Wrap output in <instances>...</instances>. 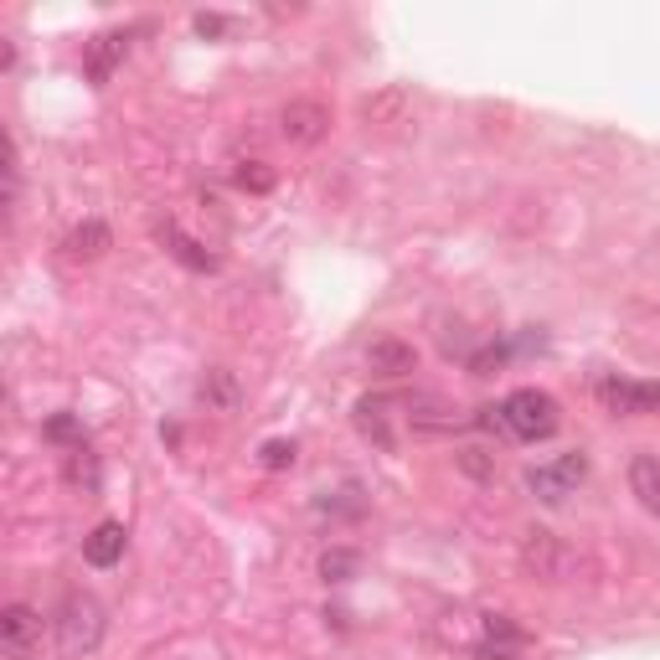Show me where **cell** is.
Segmentation results:
<instances>
[{
    "mask_svg": "<svg viewBox=\"0 0 660 660\" xmlns=\"http://www.w3.org/2000/svg\"><path fill=\"white\" fill-rule=\"evenodd\" d=\"M52 625H58L62 656H89L104 640V604L93 599V594H83V588H73V594H62Z\"/></svg>",
    "mask_w": 660,
    "mask_h": 660,
    "instance_id": "6da1fadb",
    "label": "cell"
},
{
    "mask_svg": "<svg viewBox=\"0 0 660 660\" xmlns=\"http://www.w3.org/2000/svg\"><path fill=\"white\" fill-rule=\"evenodd\" d=\"M501 413H506V434L511 439H553L557 423H563V413H557V398L542 388H516L501 403Z\"/></svg>",
    "mask_w": 660,
    "mask_h": 660,
    "instance_id": "7a4b0ae2",
    "label": "cell"
},
{
    "mask_svg": "<svg viewBox=\"0 0 660 660\" xmlns=\"http://www.w3.org/2000/svg\"><path fill=\"white\" fill-rule=\"evenodd\" d=\"M522 568L532 573V578H542V584H563V578L573 573L568 542L557 537V532H547V526L522 532Z\"/></svg>",
    "mask_w": 660,
    "mask_h": 660,
    "instance_id": "3957f363",
    "label": "cell"
},
{
    "mask_svg": "<svg viewBox=\"0 0 660 660\" xmlns=\"http://www.w3.org/2000/svg\"><path fill=\"white\" fill-rule=\"evenodd\" d=\"M594 398H599L615 419H650L660 413V382H630V377H599L594 382Z\"/></svg>",
    "mask_w": 660,
    "mask_h": 660,
    "instance_id": "277c9868",
    "label": "cell"
},
{
    "mask_svg": "<svg viewBox=\"0 0 660 660\" xmlns=\"http://www.w3.org/2000/svg\"><path fill=\"white\" fill-rule=\"evenodd\" d=\"M584 475H588L584 454H563V460H553V465L526 470V485H532V495H537L542 506H563V501L578 491V481H584Z\"/></svg>",
    "mask_w": 660,
    "mask_h": 660,
    "instance_id": "5b68a950",
    "label": "cell"
},
{
    "mask_svg": "<svg viewBox=\"0 0 660 660\" xmlns=\"http://www.w3.org/2000/svg\"><path fill=\"white\" fill-rule=\"evenodd\" d=\"M330 130V109L320 104V99H289L285 109H279V135L289 140V145H320Z\"/></svg>",
    "mask_w": 660,
    "mask_h": 660,
    "instance_id": "8992f818",
    "label": "cell"
},
{
    "mask_svg": "<svg viewBox=\"0 0 660 660\" xmlns=\"http://www.w3.org/2000/svg\"><path fill=\"white\" fill-rule=\"evenodd\" d=\"M0 646L11 650V656H31V650L42 646V615L31 604H6L0 609Z\"/></svg>",
    "mask_w": 660,
    "mask_h": 660,
    "instance_id": "52a82bcc",
    "label": "cell"
},
{
    "mask_svg": "<svg viewBox=\"0 0 660 660\" xmlns=\"http://www.w3.org/2000/svg\"><path fill=\"white\" fill-rule=\"evenodd\" d=\"M367 367H372L377 377H413L419 372V351L408 341H398V336H377V341L367 346Z\"/></svg>",
    "mask_w": 660,
    "mask_h": 660,
    "instance_id": "ba28073f",
    "label": "cell"
},
{
    "mask_svg": "<svg viewBox=\"0 0 660 660\" xmlns=\"http://www.w3.org/2000/svg\"><path fill=\"white\" fill-rule=\"evenodd\" d=\"M408 109H413V99H408V89H398V83H392V89H377V93H367V99H361V124H367V130H388V124H408Z\"/></svg>",
    "mask_w": 660,
    "mask_h": 660,
    "instance_id": "9c48e42d",
    "label": "cell"
},
{
    "mask_svg": "<svg viewBox=\"0 0 660 660\" xmlns=\"http://www.w3.org/2000/svg\"><path fill=\"white\" fill-rule=\"evenodd\" d=\"M196 398H202L212 413H238L243 388H238V377L227 372V367H207V372H202V382H196Z\"/></svg>",
    "mask_w": 660,
    "mask_h": 660,
    "instance_id": "30bf717a",
    "label": "cell"
},
{
    "mask_svg": "<svg viewBox=\"0 0 660 660\" xmlns=\"http://www.w3.org/2000/svg\"><path fill=\"white\" fill-rule=\"evenodd\" d=\"M161 243H165V254L176 258V264H186V269H196V274H212L217 269V254H207L196 238H186L176 223H161Z\"/></svg>",
    "mask_w": 660,
    "mask_h": 660,
    "instance_id": "8fae6325",
    "label": "cell"
},
{
    "mask_svg": "<svg viewBox=\"0 0 660 660\" xmlns=\"http://www.w3.org/2000/svg\"><path fill=\"white\" fill-rule=\"evenodd\" d=\"M630 495L650 516H660V454H635L630 460Z\"/></svg>",
    "mask_w": 660,
    "mask_h": 660,
    "instance_id": "7c38bea8",
    "label": "cell"
},
{
    "mask_svg": "<svg viewBox=\"0 0 660 660\" xmlns=\"http://www.w3.org/2000/svg\"><path fill=\"white\" fill-rule=\"evenodd\" d=\"M83 557H89L93 568H114V563L124 557V526L120 522H99L89 537H83Z\"/></svg>",
    "mask_w": 660,
    "mask_h": 660,
    "instance_id": "4fadbf2b",
    "label": "cell"
},
{
    "mask_svg": "<svg viewBox=\"0 0 660 660\" xmlns=\"http://www.w3.org/2000/svg\"><path fill=\"white\" fill-rule=\"evenodd\" d=\"M124 52H130V37H124V31H104V37H93V42H89V78H93V83H109V73L120 68Z\"/></svg>",
    "mask_w": 660,
    "mask_h": 660,
    "instance_id": "5bb4252c",
    "label": "cell"
},
{
    "mask_svg": "<svg viewBox=\"0 0 660 660\" xmlns=\"http://www.w3.org/2000/svg\"><path fill=\"white\" fill-rule=\"evenodd\" d=\"M408 423L419 429V434H444V429H454V423H465L454 408H444L439 398H413L408 403Z\"/></svg>",
    "mask_w": 660,
    "mask_h": 660,
    "instance_id": "9a60e30c",
    "label": "cell"
},
{
    "mask_svg": "<svg viewBox=\"0 0 660 660\" xmlns=\"http://www.w3.org/2000/svg\"><path fill=\"white\" fill-rule=\"evenodd\" d=\"M104 248H109V227L99 217H89V223H78L68 233V258H104Z\"/></svg>",
    "mask_w": 660,
    "mask_h": 660,
    "instance_id": "2e32d148",
    "label": "cell"
},
{
    "mask_svg": "<svg viewBox=\"0 0 660 660\" xmlns=\"http://www.w3.org/2000/svg\"><path fill=\"white\" fill-rule=\"evenodd\" d=\"M357 429H361V439H372V444L392 450V434H388V403H382V398H361V403H357Z\"/></svg>",
    "mask_w": 660,
    "mask_h": 660,
    "instance_id": "e0dca14e",
    "label": "cell"
},
{
    "mask_svg": "<svg viewBox=\"0 0 660 660\" xmlns=\"http://www.w3.org/2000/svg\"><path fill=\"white\" fill-rule=\"evenodd\" d=\"M361 573V557L351 553V547H330V553H320V578L326 584H351Z\"/></svg>",
    "mask_w": 660,
    "mask_h": 660,
    "instance_id": "ac0fdd59",
    "label": "cell"
},
{
    "mask_svg": "<svg viewBox=\"0 0 660 660\" xmlns=\"http://www.w3.org/2000/svg\"><path fill=\"white\" fill-rule=\"evenodd\" d=\"M233 181H238L243 192H254V196L274 192V171L264 161H238V165H233Z\"/></svg>",
    "mask_w": 660,
    "mask_h": 660,
    "instance_id": "d6986e66",
    "label": "cell"
},
{
    "mask_svg": "<svg viewBox=\"0 0 660 660\" xmlns=\"http://www.w3.org/2000/svg\"><path fill=\"white\" fill-rule=\"evenodd\" d=\"M68 481L73 485H99V460H93L89 450H83V444H78V450H68Z\"/></svg>",
    "mask_w": 660,
    "mask_h": 660,
    "instance_id": "ffe728a7",
    "label": "cell"
},
{
    "mask_svg": "<svg viewBox=\"0 0 660 660\" xmlns=\"http://www.w3.org/2000/svg\"><path fill=\"white\" fill-rule=\"evenodd\" d=\"M295 439H269V444H264V450H258V465L264 470H289L295 465Z\"/></svg>",
    "mask_w": 660,
    "mask_h": 660,
    "instance_id": "44dd1931",
    "label": "cell"
},
{
    "mask_svg": "<svg viewBox=\"0 0 660 660\" xmlns=\"http://www.w3.org/2000/svg\"><path fill=\"white\" fill-rule=\"evenodd\" d=\"M506 357H511V346H481V351H470V377H491L495 367H506Z\"/></svg>",
    "mask_w": 660,
    "mask_h": 660,
    "instance_id": "7402d4cb",
    "label": "cell"
},
{
    "mask_svg": "<svg viewBox=\"0 0 660 660\" xmlns=\"http://www.w3.org/2000/svg\"><path fill=\"white\" fill-rule=\"evenodd\" d=\"M47 439H62V444H73V450H78V444H83V423L62 413V419L47 423Z\"/></svg>",
    "mask_w": 660,
    "mask_h": 660,
    "instance_id": "603a6c76",
    "label": "cell"
},
{
    "mask_svg": "<svg viewBox=\"0 0 660 660\" xmlns=\"http://www.w3.org/2000/svg\"><path fill=\"white\" fill-rule=\"evenodd\" d=\"M223 27H227L223 16H196V31H202V37H217Z\"/></svg>",
    "mask_w": 660,
    "mask_h": 660,
    "instance_id": "cb8c5ba5",
    "label": "cell"
}]
</instances>
